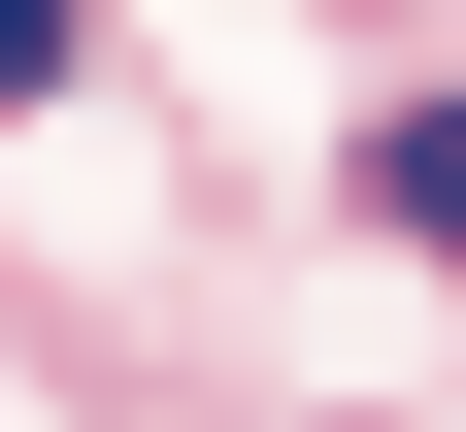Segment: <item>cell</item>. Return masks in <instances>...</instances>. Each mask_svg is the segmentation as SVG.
Wrapping results in <instances>:
<instances>
[{"label":"cell","instance_id":"1","mask_svg":"<svg viewBox=\"0 0 466 432\" xmlns=\"http://www.w3.org/2000/svg\"><path fill=\"white\" fill-rule=\"evenodd\" d=\"M367 200H400V233L466 266V100H400V134H367Z\"/></svg>","mask_w":466,"mask_h":432},{"label":"cell","instance_id":"2","mask_svg":"<svg viewBox=\"0 0 466 432\" xmlns=\"http://www.w3.org/2000/svg\"><path fill=\"white\" fill-rule=\"evenodd\" d=\"M0 100H67V0H0Z\"/></svg>","mask_w":466,"mask_h":432}]
</instances>
